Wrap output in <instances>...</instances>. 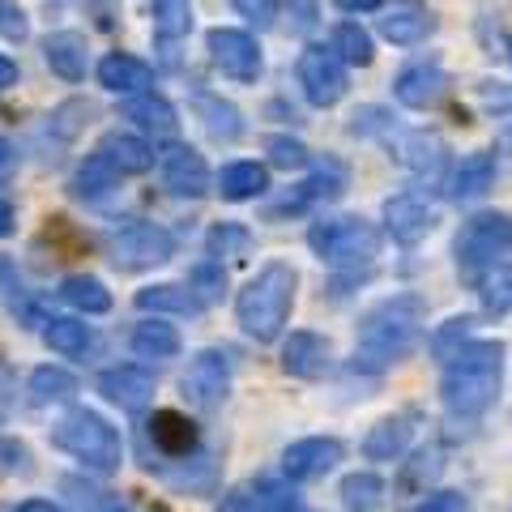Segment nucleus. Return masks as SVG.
<instances>
[{
    "mask_svg": "<svg viewBox=\"0 0 512 512\" xmlns=\"http://www.w3.org/2000/svg\"><path fill=\"white\" fill-rule=\"evenodd\" d=\"M13 82H18V60L0 56V90H9Z\"/></svg>",
    "mask_w": 512,
    "mask_h": 512,
    "instance_id": "864d4df0",
    "label": "nucleus"
},
{
    "mask_svg": "<svg viewBox=\"0 0 512 512\" xmlns=\"http://www.w3.org/2000/svg\"><path fill=\"white\" fill-rule=\"evenodd\" d=\"M99 154H103L120 175H146V171L154 167L150 141H141V137H133V133H107V137L99 141Z\"/></svg>",
    "mask_w": 512,
    "mask_h": 512,
    "instance_id": "a878e982",
    "label": "nucleus"
},
{
    "mask_svg": "<svg viewBox=\"0 0 512 512\" xmlns=\"http://www.w3.org/2000/svg\"><path fill=\"white\" fill-rule=\"evenodd\" d=\"M286 13H291V30L312 35L316 22H320V0H286Z\"/></svg>",
    "mask_w": 512,
    "mask_h": 512,
    "instance_id": "de8ad7c7",
    "label": "nucleus"
},
{
    "mask_svg": "<svg viewBox=\"0 0 512 512\" xmlns=\"http://www.w3.org/2000/svg\"><path fill=\"white\" fill-rule=\"evenodd\" d=\"M414 512H470V500L461 491H431Z\"/></svg>",
    "mask_w": 512,
    "mask_h": 512,
    "instance_id": "8fccbe9b",
    "label": "nucleus"
},
{
    "mask_svg": "<svg viewBox=\"0 0 512 512\" xmlns=\"http://www.w3.org/2000/svg\"><path fill=\"white\" fill-rule=\"evenodd\" d=\"M13 231V205L9 201H0V239H5Z\"/></svg>",
    "mask_w": 512,
    "mask_h": 512,
    "instance_id": "13d9d810",
    "label": "nucleus"
},
{
    "mask_svg": "<svg viewBox=\"0 0 512 512\" xmlns=\"http://www.w3.org/2000/svg\"><path fill=\"white\" fill-rule=\"evenodd\" d=\"M444 474V448L440 444H423L419 453H414L406 461V470H402V491H423L436 483V478Z\"/></svg>",
    "mask_w": 512,
    "mask_h": 512,
    "instance_id": "4c0bfd02",
    "label": "nucleus"
},
{
    "mask_svg": "<svg viewBox=\"0 0 512 512\" xmlns=\"http://www.w3.org/2000/svg\"><path fill=\"white\" fill-rule=\"evenodd\" d=\"M500 150L512 154V120H504V128H500Z\"/></svg>",
    "mask_w": 512,
    "mask_h": 512,
    "instance_id": "bf43d9fd",
    "label": "nucleus"
},
{
    "mask_svg": "<svg viewBox=\"0 0 512 512\" xmlns=\"http://www.w3.org/2000/svg\"><path fill=\"white\" fill-rule=\"evenodd\" d=\"M52 444L60 448V453L77 457L94 474H111V470H120V461H124L120 431L94 410H69L64 414V419L56 423V431H52Z\"/></svg>",
    "mask_w": 512,
    "mask_h": 512,
    "instance_id": "39448f33",
    "label": "nucleus"
},
{
    "mask_svg": "<svg viewBox=\"0 0 512 512\" xmlns=\"http://www.w3.org/2000/svg\"><path fill=\"white\" fill-rule=\"evenodd\" d=\"M146 431L163 457H192L197 453V423L180 410H154Z\"/></svg>",
    "mask_w": 512,
    "mask_h": 512,
    "instance_id": "412c9836",
    "label": "nucleus"
},
{
    "mask_svg": "<svg viewBox=\"0 0 512 512\" xmlns=\"http://www.w3.org/2000/svg\"><path fill=\"white\" fill-rule=\"evenodd\" d=\"M444 158H448V146L436 137V133H410L406 141H402V163L414 171V175H440V167H444Z\"/></svg>",
    "mask_w": 512,
    "mask_h": 512,
    "instance_id": "c9c22d12",
    "label": "nucleus"
},
{
    "mask_svg": "<svg viewBox=\"0 0 512 512\" xmlns=\"http://www.w3.org/2000/svg\"><path fill=\"white\" fill-rule=\"evenodd\" d=\"M60 299L69 303V308L86 312V316L111 312V291L103 286V278H94V274H69L60 282Z\"/></svg>",
    "mask_w": 512,
    "mask_h": 512,
    "instance_id": "c756f323",
    "label": "nucleus"
},
{
    "mask_svg": "<svg viewBox=\"0 0 512 512\" xmlns=\"http://www.w3.org/2000/svg\"><path fill=\"white\" fill-rule=\"evenodd\" d=\"M427 325V299L423 295H393L376 303L359 325L355 367H393L410 359L423 342Z\"/></svg>",
    "mask_w": 512,
    "mask_h": 512,
    "instance_id": "f03ea898",
    "label": "nucleus"
},
{
    "mask_svg": "<svg viewBox=\"0 0 512 512\" xmlns=\"http://www.w3.org/2000/svg\"><path fill=\"white\" fill-rule=\"evenodd\" d=\"M478 99H483L491 111L495 107H512V90H504V82H483L478 86Z\"/></svg>",
    "mask_w": 512,
    "mask_h": 512,
    "instance_id": "603ef678",
    "label": "nucleus"
},
{
    "mask_svg": "<svg viewBox=\"0 0 512 512\" xmlns=\"http://www.w3.org/2000/svg\"><path fill=\"white\" fill-rule=\"evenodd\" d=\"M269 188V175L261 163H231L218 175V197L222 201H256Z\"/></svg>",
    "mask_w": 512,
    "mask_h": 512,
    "instance_id": "2f4dec72",
    "label": "nucleus"
},
{
    "mask_svg": "<svg viewBox=\"0 0 512 512\" xmlns=\"http://www.w3.org/2000/svg\"><path fill=\"white\" fill-rule=\"evenodd\" d=\"M466 342H474V316H453L431 333V355H436L440 363H448Z\"/></svg>",
    "mask_w": 512,
    "mask_h": 512,
    "instance_id": "a19ab883",
    "label": "nucleus"
},
{
    "mask_svg": "<svg viewBox=\"0 0 512 512\" xmlns=\"http://www.w3.org/2000/svg\"><path fill=\"white\" fill-rule=\"evenodd\" d=\"M444 94H448V73L436 60H419V64H410V69H402L393 77V99L402 107H410V111L436 107Z\"/></svg>",
    "mask_w": 512,
    "mask_h": 512,
    "instance_id": "2eb2a0df",
    "label": "nucleus"
},
{
    "mask_svg": "<svg viewBox=\"0 0 512 512\" xmlns=\"http://www.w3.org/2000/svg\"><path fill=\"white\" fill-rule=\"evenodd\" d=\"M508 56H512V52H508Z\"/></svg>",
    "mask_w": 512,
    "mask_h": 512,
    "instance_id": "680f3d73",
    "label": "nucleus"
},
{
    "mask_svg": "<svg viewBox=\"0 0 512 512\" xmlns=\"http://www.w3.org/2000/svg\"><path fill=\"white\" fill-rule=\"evenodd\" d=\"M99 393L120 410H146L154 402V376L137 363L107 367V372L99 376Z\"/></svg>",
    "mask_w": 512,
    "mask_h": 512,
    "instance_id": "6ab92c4d",
    "label": "nucleus"
},
{
    "mask_svg": "<svg viewBox=\"0 0 512 512\" xmlns=\"http://www.w3.org/2000/svg\"><path fill=\"white\" fill-rule=\"evenodd\" d=\"M342 457H346V448L338 436H308V440H295L282 453V474L291 483H316L329 470H338Z\"/></svg>",
    "mask_w": 512,
    "mask_h": 512,
    "instance_id": "9d476101",
    "label": "nucleus"
},
{
    "mask_svg": "<svg viewBox=\"0 0 512 512\" xmlns=\"http://www.w3.org/2000/svg\"><path fill=\"white\" fill-rule=\"evenodd\" d=\"M77 376L73 372H64V367H35L30 372V402L35 406H64V402H73L77 397Z\"/></svg>",
    "mask_w": 512,
    "mask_h": 512,
    "instance_id": "c85d7f7f",
    "label": "nucleus"
},
{
    "mask_svg": "<svg viewBox=\"0 0 512 512\" xmlns=\"http://www.w3.org/2000/svg\"><path fill=\"white\" fill-rule=\"evenodd\" d=\"M495 184V154L478 150L470 158H461L457 171L448 175V201L457 205H470V201H483Z\"/></svg>",
    "mask_w": 512,
    "mask_h": 512,
    "instance_id": "5701e85b",
    "label": "nucleus"
},
{
    "mask_svg": "<svg viewBox=\"0 0 512 512\" xmlns=\"http://www.w3.org/2000/svg\"><path fill=\"white\" fill-rule=\"evenodd\" d=\"M5 406H9V384H5V376H0V414H5Z\"/></svg>",
    "mask_w": 512,
    "mask_h": 512,
    "instance_id": "052dcab7",
    "label": "nucleus"
},
{
    "mask_svg": "<svg viewBox=\"0 0 512 512\" xmlns=\"http://www.w3.org/2000/svg\"><path fill=\"white\" fill-rule=\"evenodd\" d=\"M99 86H107L111 94H141V90L154 86V69L137 56L111 52L99 60Z\"/></svg>",
    "mask_w": 512,
    "mask_h": 512,
    "instance_id": "393cba45",
    "label": "nucleus"
},
{
    "mask_svg": "<svg viewBox=\"0 0 512 512\" xmlns=\"http://www.w3.org/2000/svg\"><path fill=\"white\" fill-rule=\"evenodd\" d=\"M414 423H419V414H414V410H402V414L380 419L372 431H367L363 457L367 461H397L410 448V440H414Z\"/></svg>",
    "mask_w": 512,
    "mask_h": 512,
    "instance_id": "aec40b11",
    "label": "nucleus"
},
{
    "mask_svg": "<svg viewBox=\"0 0 512 512\" xmlns=\"http://www.w3.org/2000/svg\"><path fill=\"white\" fill-rule=\"evenodd\" d=\"M346 192V171L338 163H325L312 180H303L295 184L278 205H269V218H278V214H303V210H312V205H325V201H338Z\"/></svg>",
    "mask_w": 512,
    "mask_h": 512,
    "instance_id": "f3484780",
    "label": "nucleus"
},
{
    "mask_svg": "<svg viewBox=\"0 0 512 512\" xmlns=\"http://www.w3.org/2000/svg\"><path fill=\"white\" fill-rule=\"evenodd\" d=\"M0 39H9V43L30 39V18L18 0H0Z\"/></svg>",
    "mask_w": 512,
    "mask_h": 512,
    "instance_id": "49530a36",
    "label": "nucleus"
},
{
    "mask_svg": "<svg viewBox=\"0 0 512 512\" xmlns=\"http://www.w3.org/2000/svg\"><path fill=\"white\" fill-rule=\"evenodd\" d=\"M504 355H508L504 342L474 338L444 363L440 397L453 419H478V414H487L495 406V397L504 389Z\"/></svg>",
    "mask_w": 512,
    "mask_h": 512,
    "instance_id": "f257e3e1",
    "label": "nucleus"
},
{
    "mask_svg": "<svg viewBox=\"0 0 512 512\" xmlns=\"http://www.w3.org/2000/svg\"><path fill=\"white\" fill-rule=\"evenodd\" d=\"M295 286H299L295 265H286V261L261 265V274H256L235 299L239 329H244L248 338H256V342H274L278 333L286 329V320H291Z\"/></svg>",
    "mask_w": 512,
    "mask_h": 512,
    "instance_id": "7ed1b4c3",
    "label": "nucleus"
},
{
    "mask_svg": "<svg viewBox=\"0 0 512 512\" xmlns=\"http://www.w3.org/2000/svg\"><path fill=\"white\" fill-rule=\"evenodd\" d=\"M158 167H163V180L175 197H205L210 192V167L192 146H167L158 154Z\"/></svg>",
    "mask_w": 512,
    "mask_h": 512,
    "instance_id": "dca6fc26",
    "label": "nucleus"
},
{
    "mask_svg": "<svg viewBox=\"0 0 512 512\" xmlns=\"http://www.w3.org/2000/svg\"><path fill=\"white\" fill-rule=\"evenodd\" d=\"M137 308L141 312H154V316H201V299L192 295V286H180V282H158V286H146L137 291Z\"/></svg>",
    "mask_w": 512,
    "mask_h": 512,
    "instance_id": "bb28decb",
    "label": "nucleus"
},
{
    "mask_svg": "<svg viewBox=\"0 0 512 512\" xmlns=\"http://www.w3.org/2000/svg\"><path fill=\"white\" fill-rule=\"evenodd\" d=\"M197 116L205 124V133L214 141H239L244 137V116H239V107L218 99V94H201L197 99Z\"/></svg>",
    "mask_w": 512,
    "mask_h": 512,
    "instance_id": "7c9ffc66",
    "label": "nucleus"
},
{
    "mask_svg": "<svg viewBox=\"0 0 512 512\" xmlns=\"http://www.w3.org/2000/svg\"><path fill=\"white\" fill-rule=\"evenodd\" d=\"M265 150H269V163L282 171H299V167H308V158H312L299 137H269Z\"/></svg>",
    "mask_w": 512,
    "mask_h": 512,
    "instance_id": "a18cd8bd",
    "label": "nucleus"
},
{
    "mask_svg": "<svg viewBox=\"0 0 512 512\" xmlns=\"http://www.w3.org/2000/svg\"><path fill=\"white\" fill-rule=\"evenodd\" d=\"M333 5H338L342 13H363V9H376L380 0H333Z\"/></svg>",
    "mask_w": 512,
    "mask_h": 512,
    "instance_id": "6e6d98bb",
    "label": "nucleus"
},
{
    "mask_svg": "<svg viewBox=\"0 0 512 512\" xmlns=\"http://www.w3.org/2000/svg\"><path fill=\"white\" fill-rule=\"evenodd\" d=\"M384 491H389V487H384V478L372 474V470L346 474L342 487H338L346 512H380V508H384Z\"/></svg>",
    "mask_w": 512,
    "mask_h": 512,
    "instance_id": "72a5a7b5",
    "label": "nucleus"
},
{
    "mask_svg": "<svg viewBox=\"0 0 512 512\" xmlns=\"http://www.w3.org/2000/svg\"><path fill=\"white\" fill-rule=\"evenodd\" d=\"M474 291H478V303H483V312L491 316H504L512 312V265H491L487 274L474 278Z\"/></svg>",
    "mask_w": 512,
    "mask_h": 512,
    "instance_id": "e433bc0d",
    "label": "nucleus"
},
{
    "mask_svg": "<svg viewBox=\"0 0 512 512\" xmlns=\"http://www.w3.org/2000/svg\"><path fill=\"white\" fill-rule=\"evenodd\" d=\"M299 86H303V99L312 107H333L342 103L346 94V64L325 52V47H308V52L299 56Z\"/></svg>",
    "mask_w": 512,
    "mask_h": 512,
    "instance_id": "1a4fd4ad",
    "label": "nucleus"
},
{
    "mask_svg": "<svg viewBox=\"0 0 512 512\" xmlns=\"http://www.w3.org/2000/svg\"><path fill=\"white\" fill-rule=\"evenodd\" d=\"M154 5V30L163 39H180L192 30V0H150Z\"/></svg>",
    "mask_w": 512,
    "mask_h": 512,
    "instance_id": "79ce46f5",
    "label": "nucleus"
},
{
    "mask_svg": "<svg viewBox=\"0 0 512 512\" xmlns=\"http://www.w3.org/2000/svg\"><path fill=\"white\" fill-rule=\"evenodd\" d=\"M210 60L231 82H256L261 77V47H256L248 30H231V26L210 30Z\"/></svg>",
    "mask_w": 512,
    "mask_h": 512,
    "instance_id": "9b49d317",
    "label": "nucleus"
},
{
    "mask_svg": "<svg viewBox=\"0 0 512 512\" xmlns=\"http://www.w3.org/2000/svg\"><path fill=\"white\" fill-rule=\"evenodd\" d=\"M218 512H303V500L291 483L278 478H252V483L235 487L227 500L218 504Z\"/></svg>",
    "mask_w": 512,
    "mask_h": 512,
    "instance_id": "4468645a",
    "label": "nucleus"
},
{
    "mask_svg": "<svg viewBox=\"0 0 512 512\" xmlns=\"http://www.w3.org/2000/svg\"><path fill=\"white\" fill-rule=\"evenodd\" d=\"M69 188H73V197H77V201H107L111 192L120 188V171L111 167L99 150H94V154L86 158V163L73 171Z\"/></svg>",
    "mask_w": 512,
    "mask_h": 512,
    "instance_id": "cd10ccee",
    "label": "nucleus"
},
{
    "mask_svg": "<svg viewBox=\"0 0 512 512\" xmlns=\"http://www.w3.org/2000/svg\"><path fill=\"white\" fill-rule=\"evenodd\" d=\"M384 231L393 235V244L414 248V244H423V239L436 231V210H431L423 197H414V192L389 197L384 201Z\"/></svg>",
    "mask_w": 512,
    "mask_h": 512,
    "instance_id": "ddd939ff",
    "label": "nucleus"
},
{
    "mask_svg": "<svg viewBox=\"0 0 512 512\" xmlns=\"http://www.w3.org/2000/svg\"><path fill=\"white\" fill-rule=\"evenodd\" d=\"M252 248V235L248 227H239V222H222V227L210 231V256H244Z\"/></svg>",
    "mask_w": 512,
    "mask_h": 512,
    "instance_id": "c03bdc74",
    "label": "nucleus"
},
{
    "mask_svg": "<svg viewBox=\"0 0 512 512\" xmlns=\"http://www.w3.org/2000/svg\"><path fill=\"white\" fill-rule=\"evenodd\" d=\"M308 248L338 274H359V269H372L380 256V231L359 214L346 218H320L308 231Z\"/></svg>",
    "mask_w": 512,
    "mask_h": 512,
    "instance_id": "20e7f679",
    "label": "nucleus"
},
{
    "mask_svg": "<svg viewBox=\"0 0 512 512\" xmlns=\"http://www.w3.org/2000/svg\"><path fill=\"white\" fill-rule=\"evenodd\" d=\"M333 367V346L312 329H299L282 346V372L295 380H320Z\"/></svg>",
    "mask_w": 512,
    "mask_h": 512,
    "instance_id": "a211bd4d",
    "label": "nucleus"
},
{
    "mask_svg": "<svg viewBox=\"0 0 512 512\" xmlns=\"http://www.w3.org/2000/svg\"><path fill=\"white\" fill-rule=\"evenodd\" d=\"M188 286L192 295L201 299V308H210V303H218L222 295H227V269H222L218 256H210V261H197L188 274Z\"/></svg>",
    "mask_w": 512,
    "mask_h": 512,
    "instance_id": "ea45409f",
    "label": "nucleus"
},
{
    "mask_svg": "<svg viewBox=\"0 0 512 512\" xmlns=\"http://www.w3.org/2000/svg\"><path fill=\"white\" fill-rule=\"evenodd\" d=\"M43 342L56 350V355L64 359H77V355H86L90 342H94V333L86 320H73V316H52V320H43Z\"/></svg>",
    "mask_w": 512,
    "mask_h": 512,
    "instance_id": "473e14b6",
    "label": "nucleus"
},
{
    "mask_svg": "<svg viewBox=\"0 0 512 512\" xmlns=\"http://www.w3.org/2000/svg\"><path fill=\"white\" fill-rule=\"evenodd\" d=\"M124 120H133L141 133H150L154 141H175V133H180L175 107L163 99V94H150V90H141L137 99L124 103Z\"/></svg>",
    "mask_w": 512,
    "mask_h": 512,
    "instance_id": "4be33fe9",
    "label": "nucleus"
},
{
    "mask_svg": "<svg viewBox=\"0 0 512 512\" xmlns=\"http://www.w3.org/2000/svg\"><path fill=\"white\" fill-rule=\"evenodd\" d=\"M90 116H94V103H86V99L60 103V107L52 111V133H60L64 141H69V137H77V133H82V128L90 124Z\"/></svg>",
    "mask_w": 512,
    "mask_h": 512,
    "instance_id": "37998d69",
    "label": "nucleus"
},
{
    "mask_svg": "<svg viewBox=\"0 0 512 512\" xmlns=\"http://www.w3.org/2000/svg\"><path fill=\"white\" fill-rule=\"evenodd\" d=\"M107 252H111V261H116L120 269L141 274V269H154V265L171 261L175 239H171V231L158 227V222H124V227L111 231Z\"/></svg>",
    "mask_w": 512,
    "mask_h": 512,
    "instance_id": "0eeeda50",
    "label": "nucleus"
},
{
    "mask_svg": "<svg viewBox=\"0 0 512 512\" xmlns=\"http://www.w3.org/2000/svg\"><path fill=\"white\" fill-rule=\"evenodd\" d=\"M0 470H30V448L26 444H18V440H0Z\"/></svg>",
    "mask_w": 512,
    "mask_h": 512,
    "instance_id": "3c124183",
    "label": "nucleus"
},
{
    "mask_svg": "<svg viewBox=\"0 0 512 512\" xmlns=\"http://www.w3.org/2000/svg\"><path fill=\"white\" fill-rule=\"evenodd\" d=\"M453 256H457V269H461V278L466 282H474L478 274H487L491 265H504L512 256V218L500 214V210L474 214L466 227L457 231Z\"/></svg>",
    "mask_w": 512,
    "mask_h": 512,
    "instance_id": "423d86ee",
    "label": "nucleus"
},
{
    "mask_svg": "<svg viewBox=\"0 0 512 512\" xmlns=\"http://www.w3.org/2000/svg\"><path fill=\"white\" fill-rule=\"evenodd\" d=\"M231 5L239 9V18H248L256 30L274 26V13H278V0H231Z\"/></svg>",
    "mask_w": 512,
    "mask_h": 512,
    "instance_id": "09e8293b",
    "label": "nucleus"
},
{
    "mask_svg": "<svg viewBox=\"0 0 512 512\" xmlns=\"http://www.w3.org/2000/svg\"><path fill=\"white\" fill-rule=\"evenodd\" d=\"M180 333L175 325H163V320H141L133 329V355L137 359H175L180 355Z\"/></svg>",
    "mask_w": 512,
    "mask_h": 512,
    "instance_id": "f704fd0d",
    "label": "nucleus"
},
{
    "mask_svg": "<svg viewBox=\"0 0 512 512\" xmlns=\"http://www.w3.org/2000/svg\"><path fill=\"white\" fill-rule=\"evenodd\" d=\"M180 389L188 397V406L197 410H218L222 402H227L231 393V363L222 350H197L188 363V372L180 380Z\"/></svg>",
    "mask_w": 512,
    "mask_h": 512,
    "instance_id": "6e6552de",
    "label": "nucleus"
},
{
    "mask_svg": "<svg viewBox=\"0 0 512 512\" xmlns=\"http://www.w3.org/2000/svg\"><path fill=\"white\" fill-rule=\"evenodd\" d=\"M13 158H18V154H13V146H9L5 137H0V180H5V175L13 171Z\"/></svg>",
    "mask_w": 512,
    "mask_h": 512,
    "instance_id": "5fc2aeb1",
    "label": "nucleus"
},
{
    "mask_svg": "<svg viewBox=\"0 0 512 512\" xmlns=\"http://www.w3.org/2000/svg\"><path fill=\"white\" fill-rule=\"evenodd\" d=\"M376 30L397 47H414L436 30V13H431L423 0H389V5H380V13H376Z\"/></svg>",
    "mask_w": 512,
    "mask_h": 512,
    "instance_id": "f8f14e48",
    "label": "nucleus"
},
{
    "mask_svg": "<svg viewBox=\"0 0 512 512\" xmlns=\"http://www.w3.org/2000/svg\"><path fill=\"white\" fill-rule=\"evenodd\" d=\"M333 56H338L342 64H355V69H367L372 56H376L372 35H367L359 22H342L338 30H333Z\"/></svg>",
    "mask_w": 512,
    "mask_h": 512,
    "instance_id": "58836bf2",
    "label": "nucleus"
},
{
    "mask_svg": "<svg viewBox=\"0 0 512 512\" xmlns=\"http://www.w3.org/2000/svg\"><path fill=\"white\" fill-rule=\"evenodd\" d=\"M18 512H64L60 504H52V500H26Z\"/></svg>",
    "mask_w": 512,
    "mask_h": 512,
    "instance_id": "4d7b16f0",
    "label": "nucleus"
},
{
    "mask_svg": "<svg viewBox=\"0 0 512 512\" xmlns=\"http://www.w3.org/2000/svg\"><path fill=\"white\" fill-rule=\"evenodd\" d=\"M43 60L56 77H64V82H82L86 64H90L86 35H77V30H56V35H47L43 39Z\"/></svg>",
    "mask_w": 512,
    "mask_h": 512,
    "instance_id": "b1692460",
    "label": "nucleus"
}]
</instances>
